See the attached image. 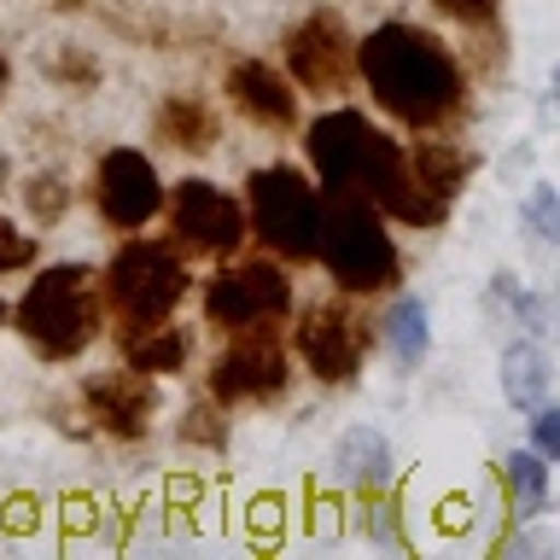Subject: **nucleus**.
<instances>
[{
    "instance_id": "f257e3e1",
    "label": "nucleus",
    "mask_w": 560,
    "mask_h": 560,
    "mask_svg": "<svg viewBox=\"0 0 560 560\" xmlns=\"http://www.w3.org/2000/svg\"><path fill=\"white\" fill-rule=\"evenodd\" d=\"M362 77L374 100L409 129H432L438 117L455 112L462 100V70L450 47L415 24H385L362 42Z\"/></svg>"
},
{
    "instance_id": "f03ea898",
    "label": "nucleus",
    "mask_w": 560,
    "mask_h": 560,
    "mask_svg": "<svg viewBox=\"0 0 560 560\" xmlns=\"http://www.w3.org/2000/svg\"><path fill=\"white\" fill-rule=\"evenodd\" d=\"M322 257L345 292H385L397 287V245L380 228V205L362 192H327Z\"/></svg>"
},
{
    "instance_id": "7ed1b4c3",
    "label": "nucleus",
    "mask_w": 560,
    "mask_h": 560,
    "mask_svg": "<svg viewBox=\"0 0 560 560\" xmlns=\"http://www.w3.org/2000/svg\"><path fill=\"white\" fill-rule=\"evenodd\" d=\"M18 332L42 350V357L65 362L100 332V298H94V275L77 262L47 269L18 304Z\"/></svg>"
},
{
    "instance_id": "20e7f679",
    "label": "nucleus",
    "mask_w": 560,
    "mask_h": 560,
    "mask_svg": "<svg viewBox=\"0 0 560 560\" xmlns=\"http://www.w3.org/2000/svg\"><path fill=\"white\" fill-rule=\"evenodd\" d=\"M252 222L262 245L275 257H292V262H310L322 257V222H327V205L298 170L287 164H269L252 175Z\"/></svg>"
},
{
    "instance_id": "39448f33",
    "label": "nucleus",
    "mask_w": 560,
    "mask_h": 560,
    "mask_svg": "<svg viewBox=\"0 0 560 560\" xmlns=\"http://www.w3.org/2000/svg\"><path fill=\"white\" fill-rule=\"evenodd\" d=\"M105 287H112V304L129 327H158L164 315L182 304L187 292V269L175 257V245L164 240H135L122 245L105 269Z\"/></svg>"
},
{
    "instance_id": "423d86ee",
    "label": "nucleus",
    "mask_w": 560,
    "mask_h": 560,
    "mask_svg": "<svg viewBox=\"0 0 560 560\" xmlns=\"http://www.w3.org/2000/svg\"><path fill=\"white\" fill-rule=\"evenodd\" d=\"M292 310V280L275 269V262H240V269H222L205 292V315L217 327H257V322H280Z\"/></svg>"
},
{
    "instance_id": "0eeeda50",
    "label": "nucleus",
    "mask_w": 560,
    "mask_h": 560,
    "mask_svg": "<svg viewBox=\"0 0 560 560\" xmlns=\"http://www.w3.org/2000/svg\"><path fill=\"white\" fill-rule=\"evenodd\" d=\"M287 385V345L275 339L269 322L240 327V339L217 357V374H210V392L222 402H252V397H275Z\"/></svg>"
},
{
    "instance_id": "6e6552de",
    "label": "nucleus",
    "mask_w": 560,
    "mask_h": 560,
    "mask_svg": "<svg viewBox=\"0 0 560 560\" xmlns=\"http://www.w3.org/2000/svg\"><path fill=\"white\" fill-rule=\"evenodd\" d=\"M374 140H380V129L362 112H327V117H315L310 122V158H315V170H322V187L327 192H362Z\"/></svg>"
},
{
    "instance_id": "1a4fd4ad",
    "label": "nucleus",
    "mask_w": 560,
    "mask_h": 560,
    "mask_svg": "<svg viewBox=\"0 0 560 560\" xmlns=\"http://www.w3.org/2000/svg\"><path fill=\"white\" fill-rule=\"evenodd\" d=\"M170 217H175V234H182L187 252H217L222 257L245 240V210L210 182H182L175 187Z\"/></svg>"
},
{
    "instance_id": "9d476101",
    "label": "nucleus",
    "mask_w": 560,
    "mask_h": 560,
    "mask_svg": "<svg viewBox=\"0 0 560 560\" xmlns=\"http://www.w3.org/2000/svg\"><path fill=\"white\" fill-rule=\"evenodd\" d=\"M164 205V187H158V170L140 158L135 147L105 152L100 164V210L112 228H147Z\"/></svg>"
},
{
    "instance_id": "9b49d317",
    "label": "nucleus",
    "mask_w": 560,
    "mask_h": 560,
    "mask_svg": "<svg viewBox=\"0 0 560 560\" xmlns=\"http://www.w3.org/2000/svg\"><path fill=\"white\" fill-rule=\"evenodd\" d=\"M357 59H362V47H350V35L332 12L304 18V24L292 30V42H287V65L304 88H345Z\"/></svg>"
},
{
    "instance_id": "f8f14e48",
    "label": "nucleus",
    "mask_w": 560,
    "mask_h": 560,
    "mask_svg": "<svg viewBox=\"0 0 560 560\" xmlns=\"http://www.w3.org/2000/svg\"><path fill=\"white\" fill-rule=\"evenodd\" d=\"M298 350L327 385H345L362 362V322L339 304H315L298 327Z\"/></svg>"
},
{
    "instance_id": "ddd939ff",
    "label": "nucleus",
    "mask_w": 560,
    "mask_h": 560,
    "mask_svg": "<svg viewBox=\"0 0 560 560\" xmlns=\"http://www.w3.org/2000/svg\"><path fill=\"white\" fill-rule=\"evenodd\" d=\"M152 380L129 368V374H105V380H88V409L105 432L117 438H140L147 432V415H152Z\"/></svg>"
},
{
    "instance_id": "4468645a",
    "label": "nucleus",
    "mask_w": 560,
    "mask_h": 560,
    "mask_svg": "<svg viewBox=\"0 0 560 560\" xmlns=\"http://www.w3.org/2000/svg\"><path fill=\"white\" fill-rule=\"evenodd\" d=\"M228 94H234L240 112L257 117L262 129H287V122L298 117V94L280 82V70L257 65V59H240L234 70H228Z\"/></svg>"
},
{
    "instance_id": "2eb2a0df",
    "label": "nucleus",
    "mask_w": 560,
    "mask_h": 560,
    "mask_svg": "<svg viewBox=\"0 0 560 560\" xmlns=\"http://www.w3.org/2000/svg\"><path fill=\"white\" fill-rule=\"evenodd\" d=\"M502 392H508V402H514V409H525V415L542 409V397H549V357H542L532 339L508 345V357H502Z\"/></svg>"
},
{
    "instance_id": "dca6fc26",
    "label": "nucleus",
    "mask_w": 560,
    "mask_h": 560,
    "mask_svg": "<svg viewBox=\"0 0 560 560\" xmlns=\"http://www.w3.org/2000/svg\"><path fill=\"white\" fill-rule=\"evenodd\" d=\"M339 472H345L350 485H362V490L385 485V472H392V444H385L374 427L345 432V438H339Z\"/></svg>"
},
{
    "instance_id": "f3484780",
    "label": "nucleus",
    "mask_w": 560,
    "mask_h": 560,
    "mask_svg": "<svg viewBox=\"0 0 560 560\" xmlns=\"http://www.w3.org/2000/svg\"><path fill=\"white\" fill-rule=\"evenodd\" d=\"M182 362H187L182 327H140L129 339V368H140V374H175Z\"/></svg>"
},
{
    "instance_id": "a211bd4d",
    "label": "nucleus",
    "mask_w": 560,
    "mask_h": 560,
    "mask_svg": "<svg viewBox=\"0 0 560 560\" xmlns=\"http://www.w3.org/2000/svg\"><path fill=\"white\" fill-rule=\"evenodd\" d=\"M409 164H415V175H420V182H427V187L438 192V199H455V192L467 187V170H472V164H467V152L438 147V140H427V147H415Z\"/></svg>"
},
{
    "instance_id": "6ab92c4d",
    "label": "nucleus",
    "mask_w": 560,
    "mask_h": 560,
    "mask_svg": "<svg viewBox=\"0 0 560 560\" xmlns=\"http://www.w3.org/2000/svg\"><path fill=\"white\" fill-rule=\"evenodd\" d=\"M158 135L170 140V147H187V152H205L210 140H217V122L199 100H170L164 117H158Z\"/></svg>"
},
{
    "instance_id": "aec40b11",
    "label": "nucleus",
    "mask_w": 560,
    "mask_h": 560,
    "mask_svg": "<svg viewBox=\"0 0 560 560\" xmlns=\"http://www.w3.org/2000/svg\"><path fill=\"white\" fill-rule=\"evenodd\" d=\"M385 339H392V350H397V362L402 368H415L420 357H427V304L420 298H402V304L385 315Z\"/></svg>"
},
{
    "instance_id": "412c9836",
    "label": "nucleus",
    "mask_w": 560,
    "mask_h": 560,
    "mask_svg": "<svg viewBox=\"0 0 560 560\" xmlns=\"http://www.w3.org/2000/svg\"><path fill=\"white\" fill-rule=\"evenodd\" d=\"M508 490H514V497L525 502V508H542V490H549V472H542V450L532 455H514V462H508Z\"/></svg>"
},
{
    "instance_id": "4be33fe9",
    "label": "nucleus",
    "mask_w": 560,
    "mask_h": 560,
    "mask_svg": "<svg viewBox=\"0 0 560 560\" xmlns=\"http://www.w3.org/2000/svg\"><path fill=\"white\" fill-rule=\"evenodd\" d=\"M520 217H525V228H532L537 240H560V199H555V187H532V199L520 205Z\"/></svg>"
},
{
    "instance_id": "5701e85b",
    "label": "nucleus",
    "mask_w": 560,
    "mask_h": 560,
    "mask_svg": "<svg viewBox=\"0 0 560 560\" xmlns=\"http://www.w3.org/2000/svg\"><path fill=\"white\" fill-rule=\"evenodd\" d=\"M35 257V240L30 234H18V228L0 217V275H12V269H24V262Z\"/></svg>"
},
{
    "instance_id": "b1692460",
    "label": "nucleus",
    "mask_w": 560,
    "mask_h": 560,
    "mask_svg": "<svg viewBox=\"0 0 560 560\" xmlns=\"http://www.w3.org/2000/svg\"><path fill=\"white\" fill-rule=\"evenodd\" d=\"M30 210H35L42 222L59 217V210H65V192H59V182H30Z\"/></svg>"
},
{
    "instance_id": "393cba45",
    "label": "nucleus",
    "mask_w": 560,
    "mask_h": 560,
    "mask_svg": "<svg viewBox=\"0 0 560 560\" xmlns=\"http://www.w3.org/2000/svg\"><path fill=\"white\" fill-rule=\"evenodd\" d=\"M532 438L542 455H560V409H537L532 415Z\"/></svg>"
},
{
    "instance_id": "a878e982",
    "label": "nucleus",
    "mask_w": 560,
    "mask_h": 560,
    "mask_svg": "<svg viewBox=\"0 0 560 560\" xmlns=\"http://www.w3.org/2000/svg\"><path fill=\"white\" fill-rule=\"evenodd\" d=\"M438 7L455 12V18H485L490 7H497V0H438Z\"/></svg>"
},
{
    "instance_id": "bb28decb",
    "label": "nucleus",
    "mask_w": 560,
    "mask_h": 560,
    "mask_svg": "<svg viewBox=\"0 0 560 560\" xmlns=\"http://www.w3.org/2000/svg\"><path fill=\"white\" fill-rule=\"evenodd\" d=\"M555 94H560V70H555Z\"/></svg>"
},
{
    "instance_id": "cd10ccee",
    "label": "nucleus",
    "mask_w": 560,
    "mask_h": 560,
    "mask_svg": "<svg viewBox=\"0 0 560 560\" xmlns=\"http://www.w3.org/2000/svg\"><path fill=\"white\" fill-rule=\"evenodd\" d=\"M0 82H7V65H0Z\"/></svg>"
},
{
    "instance_id": "c85d7f7f",
    "label": "nucleus",
    "mask_w": 560,
    "mask_h": 560,
    "mask_svg": "<svg viewBox=\"0 0 560 560\" xmlns=\"http://www.w3.org/2000/svg\"><path fill=\"white\" fill-rule=\"evenodd\" d=\"M0 315H7V304H0Z\"/></svg>"
}]
</instances>
